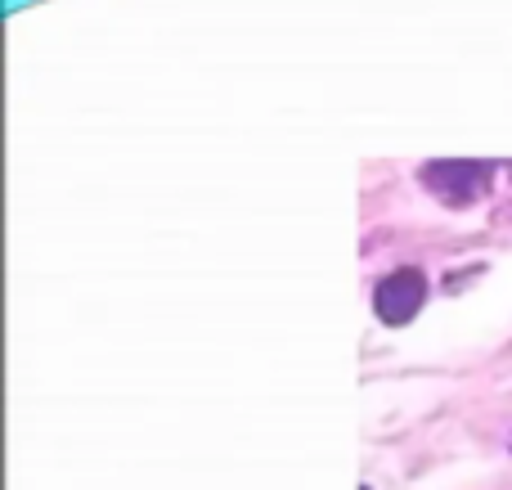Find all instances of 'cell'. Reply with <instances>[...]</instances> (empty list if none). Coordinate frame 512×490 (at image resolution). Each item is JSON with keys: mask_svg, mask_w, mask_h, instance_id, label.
Here are the masks:
<instances>
[{"mask_svg": "<svg viewBox=\"0 0 512 490\" xmlns=\"http://www.w3.org/2000/svg\"><path fill=\"white\" fill-rule=\"evenodd\" d=\"M427 302V279L423 270L405 266L396 275H387L378 288H373V311H378L382 324H409Z\"/></svg>", "mask_w": 512, "mask_h": 490, "instance_id": "7a4b0ae2", "label": "cell"}, {"mask_svg": "<svg viewBox=\"0 0 512 490\" xmlns=\"http://www.w3.org/2000/svg\"><path fill=\"white\" fill-rule=\"evenodd\" d=\"M486 176H490L486 162H468V158L427 162V167L418 171V180H423V185L432 189V194L441 198L445 207H468V203H477L481 189H486Z\"/></svg>", "mask_w": 512, "mask_h": 490, "instance_id": "6da1fadb", "label": "cell"}]
</instances>
